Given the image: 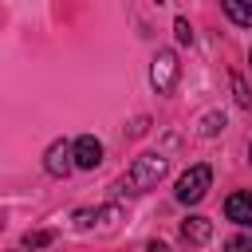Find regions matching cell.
<instances>
[{
    "mask_svg": "<svg viewBox=\"0 0 252 252\" xmlns=\"http://www.w3.org/2000/svg\"><path fill=\"white\" fill-rule=\"evenodd\" d=\"M213 185V169L209 165H189L181 177H177V201L181 205H197Z\"/></svg>",
    "mask_w": 252,
    "mask_h": 252,
    "instance_id": "cell-1",
    "label": "cell"
},
{
    "mask_svg": "<svg viewBox=\"0 0 252 252\" xmlns=\"http://www.w3.org/2000/svg\"><path fill=\"white\" fill-rule=\"evenodd\" d=\"M161 173H165V158L161 154H142V158H134V165L126 173V185L130 189H150V185L161 181Z\"/></svg>",
    "mask_w": 252,
    "mask_h": 252,
    "instance_id": "cell-2",
    "label": "cell"
},
{
    "mask_svg": "<svg viewBox=\"0 0 252 252\" xmlns=\"http://www.w3.org/2000/svg\"><path fill=\"white\" fill-rule=\"evenodd\" d=\"M150 83H154L161 94L173 91V83H177V55H173V51H158V59H154V67H150Z\"/></svg>",
    "mask_w": 252,
    "mask_h": 252,
    "instance_id": "cell-3",
    "label": "cell"
},
{
    "mask_svg": "<svg viewBox=\"0 0 252 252\" xmlns=\"http://www.w3.org/2000/svg\"><path fill=\"white\" fill-rule=\"evenodd\" d=\"M43 165H47V173H51V177H67V173H71V165H75V150H71L67 142H51V146H47Z\"/></svg>",
    "mask_w": 252,
    "mask_h": 252,
    "instance_id": "cell-4",
    "label": "cell"
},
{
    "mask_svg": "<svg viewBox=\"0 0 252 252\" xmlns=\"http://www.w3.org/2000/svg\"><path fill=\"white\" fill-rule=\"evenodd\" d=\"M71 150H75V165H79V169H94V165L102 161V142H98V138H91V134L75 138V142H71Z\"/></svg>",
    "mask_w": 252,
    "mask_h": 252,
    "instance_id": "cell-5",
    "label": "cell"
},
{
    "mask_svg": "<svg viewBox=\"0 0 252 252\" xmlns=\"http://www.w3.org/2000/svg\"><path fill=\"white\" fill-rule=\"evenodd\" d=\"M224 217H228L232 224H252V193H228Z\"/></svg>",
    "mask_w": 252,
    "mask_h": 252,
    "instance_id": "cell-6",
    "label": "cell"
},
{
    "mask_svg": "<svg viewBox=\"0 0 252 252\" xmlns=\"http://www.w3.org/2000/svg\"><path fill=\"white\" fill-rule=\"evenodd\" d=\"M181 236H185V244H209L213 220H209V217H189V220L181 224Z\"/></svg>",
    "mask_w": 252,
    "mask_h": 252,
    "instance_id": "cell-7",
    "label": "cell"
},
{
    "mask_svg": "<svg viewBox=\"0 0 252 252\" xmlns=\"http://www.w3.org/2000/svg\"><path fill=\"white\" fill-rule=\"evenodd\" d=\"M224 16L240 28H252V0H224Z\"/></svg>",
    "mask_w": 252,
    "mask_h": 252,
    "instance_id": "cell-8",
    "label": "cell"
},
{
    "mask_svg": "<svg viewBox=\"0 0 252 252\" xmlns=\"http://www.w3.org/2000/svg\"><path fill=\"white\" fill-rule=\"evenodd\" d=\"M24 244H28V248H43V244H51V232H28Z\"/></svg>",
    "mask_w": 252,
    "mask_h": 252,
    "instance_id": "cell-9",
    "label": "cell"
},
{
    "mask_svg": "<svg viewBox=\"0 0 252 252\" xmlns=\"http://www.w3.org/2000/svg\"><path fill=\"white\" fill-rule=\"evenodd\" d=\"M224 248H228V252H252V236H232Z\"/></svg>",
    "mask_w": 252,
    "mask_h": 252,
    "instance_id": "cell-10",
    "label": "cell"
},
{
    "mask_svg": "<svg viewBox=\"0 0 252 252\" xmlns=\"http://www.w3.org/2000/svg\"><path fill=\"white\" fill-rule=\"evenodd\" d=\"M173 28H177V39H181V43H189V39H193V32H189V24H185V20H177Z\"/></svg>",
    "mask_w": 252,
    "mask_h": 252,
    "instance_id": "cell-11",
    "label": "cell"
},
{
    "mask_svg": "<svg viewBox=\"0 0 252 252\" xmlns=\"http://www.w3.org/2000/svg\"><path fill=\"white\" fill-rule=\"evenodd\" d=\"M232 87H236V102H244V106H248V94H244V83H240V79H232Z\"/></svg>",
    "mask_w": 252,
    "mask_h": 252,
    "instance_id": "cell-12",
    "label": "cell"
},
{
    "mask_svg": "<svg viewBox=\"0 0 252 252\" xmlns=\"http://www.w3.org/2000/svg\"><path fill=\"white\" fill-rule=\"evenodd\" d=\"M146 252H169V248H165V244H158V240H154V244H150V248H146Z\"/></svg>",
    "mask_w": 252,
    "mask_h": 252,
    "instance_id": "cell-13",
    "label": "cell"
},
{
    "mask_svg": "<svg viewBox=\"0 0 252 252\" xmlns=\"http://www.w3.org/2000/svg\"><path fill=\"white\" fill-rule=\"evenodd\" d=\"M248 158H252V146H248Z\"/></svg>",
    "mask_w": 252,
    "mask_h": 252,
    "instance_id": "cell-14",
    "label": "cell"
},
{
    "mask_svg": "<svg viewBox=\"0 0 252 252\" xmlns=\"http://www.w3.org/2000/svg\"><path fill=\"white\" fill-rule=\"evenodd\" d=\"M248 59H252V55H248Z\"/></svg>",
    "mask_w": 252,
    "mask_h": 252,
    "instance_id": "cell-15",
    "label": "cell"
}]
</instances>
